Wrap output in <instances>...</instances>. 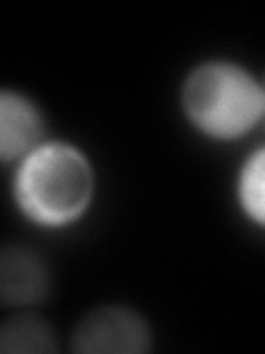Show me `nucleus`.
I'll return each mask as SVG.
<instances>
[{
    "mask_svg": "<svg viewBox=\"0 0 265 354\" xmlns=\"http://www.w3.org/2000/svg\"><path fill=\"white\" fill-rule=\"evenodd\" d=\"M95 173L86 153L69 142H42L16 164L14 199L22 215L42 228H66L86 215Z\"/></svg>",
    "mask_w": 265,
    "mask_h": 354,
    "instance_id": "f257e3e1",
    "label": "nucleus"
},
{
    "mask_svg": "<svg viewBox=\"0 0 265 354\" xmlns=\"http://www.w3.org/2000/svg\"><path fill=\"white\" fill-rule=\"evenodd\" d=\"M181 109L190 124L217 142L250 136L265 120V93L246 66L230 60L197 64L181 84Z\"/></svg>",
    "mask_w": 265,
    "mask_h": 354,
    "instance_id": "f03ea898",
    "label": "nucleus"
},
{
    "mask_svg": "<svg viewBox=\"0 0 265 354\" xmlns=\"http://www.w3.org/2000/svg\"><path fill=\"white\" fill-rule=\"evenodd\" d=\"M153 348V332L139 313L126 306H99L80 319L71 350L80 354H144Z\"/></svg>",
    "mask_w": 265,
    "mask_h": 354,
    "instance_id": "7ed1b4c3",
    "label": "nucleus"
},
{
    "mask_svg": "<svg viewBox=\"0 0 265 354\" xmlns=\"http://www.w3.org/2000/svg\"><path fill=\"white\" fill-rule=\"evenodd\" d=\"M44 142V118L31 97L5 88L0 93V158L18 164Z\"/></svg>",
    "mask_w": 265,
    "mask_h": 354,
    "instance_id": "20e7f679",
    "label": "nucleus"
},
{
    "mask_svg": "<svg viewBox=\"0 0 265 354\" xmlns=\"http://www.w3.org/2000/svg\"><path fill=\"white\" fill-rule=\"evenodd\" d=\"M49 268L38 252L25 246H7L0 259V297L9 308L42 304L49 295Z\"/></svg>",
    "mask_w": 265,
    "mask_h": 354,
    "instance_id": "39448f33",
    "label": "nucleus"
},
{
    "mask_svg": "<svg viewBox=\"0 0 265 354\" xmlns=\"http://www.w3.org/2000/svg\"><path fill=\"white\" fill-rule=\"evenodd\" d=\"M0 350L7 354H49L58 350V339L55 330L44 319L36 315H18L7 319L0 330Z\"/></svg>",
    "mask_w": 265,
    "mask_h": 354,
    "instance_id": "423d86ee",
    "label": "nucleus"
},
{
    "mask_svg": "<svg viewBox=\"0 0 265 354\" xmlns=\"http://www.w3.org/2000/svg\"><path fill=\"white\" fill-rule=\"evenodd\" d=\"M237 199L252 224L265 228V147L254 151L241 166Z\"/></svg>",
    "mask_w": 265,
    "mask_h": 354,
    "instance_id": "0eeeda50",
    "label": "nucleus"
},
{
    "mask_svg": "<svg viewBox=\"0 0 265 354\" xmlns=\"http://www.w3.org/2000/svg\"><path fill=\"white\" fill-rule=\"evenodd\" d=\"M263 93H265V82H263Z\"/></svg>",
    "mask_w": 265,
    "mask_h": 354,
    "instance_id": "6e6552de",
    "label": "nucleus"
}]
</instances>
